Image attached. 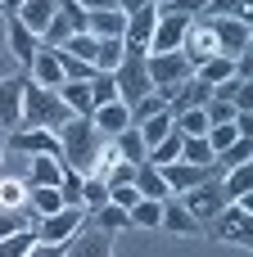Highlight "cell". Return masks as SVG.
<instances>
[{"label": "cell", "instance_id": "obj_1", "mask_svg": "<svg viewBox=\"0 0 253 257\" xmlns=\"http://www.w3.org/2000/svg\"><path fill=\"white\" fill-rule=\"evenodd\" d=\"M54 136H59V163H63L68 172L91 176L95 154H100V145H104V136L91 126V117H68V122H63Z\"/></svg>", "mask_w": 253, "mask_h": 257}, {"label": "cell", "instance_id": "obj_2", "mask_svg": "<svg viewBox=\"0 0 253 257\" xmlns=\"http://www.w3.org/2000/svg\"><path fill=\"white\" fill-rule=\"evenodd\" d=\"M68 117L72 113L59 99V90H45V86H36V81L23 77V126H32V131H59Z\"/></svg>", "mask_w": 253, "mask_h": 257}, {"label": "cell", "instance_id": "obj_3", "mask_svg": "<svg viewBox=\"0 0 253 257\" xmlns=\"http://www.w3.org/2000/svg\"><path fill=\"white\" fill-rule=\"evenodd\" d=\"M208 235L217 244H235V248H253V194L244 199H231L213 221H208Z\"/></svg>", "mask_w": 253, "mask_h": 257}, {"label": "cell", "instance_id": "obj_4", "mask_svg": "<svg viewBox=\"0 0 253 257\" xmlns=\"http://www.w3.org/2000/svg\"><path fill=\"white\" fill-rule=\"evenodd\" d=\"M113 86H118V99H122L127 108H136L145 95H154L149 72H145V54H140V50H127V54H122V63L113 68Z\"/></svg>", "mask_w": 253, "mask_h": 257}, {"label": "cell", "instance_id": "obj_5", "mask_svg": "<svg viewBox=\"0 0 253 257\" xmlns=\"http://www.w3.org/2000/svg\"><path fill=\"white\" fill-rule=\"evenodd\" d=\"M177 199H181V208H186L199 226H208V221L231 203V199L222 194V176H217V181H204V185H195V190H186V194H177Z\"/></svg>", "mask_w": 253, "mask_h": 257}, {"label": "cell", "instance_id": "obj_6", "mask_svg": "<svg viewBox=\"0 0 253 257\" xmlns=\"http://www.w3.org/2000/svg\"><path fill=\"white\" fill-rule=\"evenodd\" d=\"M145 72H149V86L154 90H172L186 77H195V68L186 63L181 50H172V54H145Z\"/></svg>", "mask_w": 253, "mask_h": 257}, {"label": "cell", "instance_id": "obj_7", "mask_svg": "<svg viewBox=\"0 0 253 257\" xmlns=\"http://www.w3.org/2000/svg\"><path fill=\"white\" fill-rule=\"evenodd\" d=\"M77 32H86V9L72 5V0H59L50 27L41 32V45H45V50H59V45H63L68 36H77Z\"/></svg>", "mask_w": 253, "mask_h": 257}, {"label": "cell", "instance_id": "obj_8", "mask_svg": "<svg viewBox=\"0 0 253 257\" xmlns=\"http://www.w3.org/2000/svg\"><path fill=\"white\" fill-rule=\"evenodd\" d=\"M81 226H86V208H59V212L36 221V239L41 244H68Z\"/></svg>", "mask_w": 253, "mask_h": 257}, {"label": "cell", "instance_id": "obj_9", "mask_svg": "<svg viewBox=\"0 0 253 257\" xmlns=\"http://www.w3.org/2000/svg\"><path fill=\"white\" fill-rule=\"evenodd\" d=\"M208 23V32H213V41H217V54L222 59H240V54H249V23H240V18H204Z\"/></svg>", "mask_w": 253, "mask_h": 257}, {"label": "cell", "instance_id": "obj_10", "mask_svg": "<svg viewBox=\"0 0 253 257\" xmlns=\"http://www.w3.org/2000/svg\"><path fill=\"white\" fill-rule=\"evenodd\" d=\"M163 172V181H167V194H186V190H195V185H204V181H217L222 172H217V163H208V167H195V163H186V158H177V163H167V167H158Z\"/></svg>", "mask_w": 253, "mask_h": 257}, {"label": "cell", "instance_id": "obj_11", "mask_svg": "<svg viewBox=\"0 0 253 257\" xmlns=\"http://www.w3.org/2000/svg\"><path fill=\"white\" fill-rule=\"evenodd\" d=\"M186 27H190L186 14H167V9H158V23H154V36H149V50H145V54H172V50H181Z\"/></svg>", "mask_w": 253, "mask_h": 257}, {"label": "cell", "instance_id": "obj_12", "mask_svg": "<svg viewBox=\"0 0 253 257\" xmlns=\"http://www.w3.org/2000/svg\"><path fill=\"white\" fill-rule=\"evenodd\" d=\"M181 54H186V63H190V68H199V63H208V59L217 54V41H213V32H208V23H204V18H190L186 41H181Z\"/></svg>", "mask_w": 253, "mask_h": 257}, {"label": "cell", "instance_id": "obj_13", "mask_svg": "<svg viewBox=\"0 0 253 257\" xmlns=\"http://www.w3.org/2000/svg\"><path fill=\"white\" fill-rule=\"evenodd\" d=\"M163 99H167V113L177 117V113H186V108H204L208 99H213V90L199 81V77H186L181 86H172V90H158Z\"/></svg>", "mask_w": 253, "mask_h": 257}, {"label": "cell", "instance_id": "obj_14", "mask_svg": "<svg viewBox=\"0 0 253 257\" xmlns=\"http://www.w3.org/2000/svg\"><path fill=\"white\" fill-rule=\"evenodd\" d=\"M23 126V72L0 77V131Z\"/></svg>", "mask_w": 253, "mask_h": 257}, {"label": "cell", "instance_id": "obj_15", "mask_svg": "<svg viewBox=\"0 0 253 257\" xmlns=\"http://www.w3.org/2000/svg\"><path fill=\"white\" fill-rule=\"evenodd\" d=\"M63 257H113V235H104V230H95L91 221L63 244Z\"/></svg>", "mask_w": 253, "mask_h": 257}, {"label": "cell", "instance_id": "obj_16", "mask_svg": "<svg viewBox=\"0 0 253 257\" xmlns=\"http://www.w3.org/2000/svg\"><path fill=\"white\" fill-rule=\"evenodd\" d=\"M154 23H158V5H140V9H131L127 14V32H122V41H127V50H149V36H154Z\"/></svg>", "mask_w": 253, "mask_h": 257}, {"label": "cell", "instance_id": "obj_17", "mask_svg": "<svg viewBox=\"0 0 253 257\" xmlns=\"http://www.w3.org/2000/svg\"><path fill=\"white\" fill-rule=\"evenodd\" d=\"M5 41H9V54L18 59V68L27 72V63L36 59L41 41H36V36H32V32H27V27H23V23L14 18V14H5Z\"/></svg>", "mask_w": 253, "mask_h": 257}, {"label": "cell", "instance_id": "obj_18", "mask_svg": "<svg viewBox=\"0 0 253 257\" xmlns=\"http://www.w3.org/2000/svg\"><path fill=\"white\" fill-rule=\"evenodd\" d=\"M27 81H36V86H45V90H59L63 86V68H59V50H36V59L27 63V72H23Z\"/></svg>", "mask_w": 253, "mask_h": 257}, {"label": "cell", "instance_id": "obj_19", "mask_svg": "<svg viewBox=\"0 0 253 257\" xmlns=\"http://www.w3.org/2000/svg\"><path fill=\"white\" fill-rule=\"evenodd\" d=\"M91 126H95L104 140H113L118 131H127V126H131V108H127L122 99H113V104H100V108L91 113Z\"/></svg>", "mask_w": 253, "mask_h": 257}, {"label": "cell", "instance_id": "obj_20", "mask_svg": "<svg viewBox=\"0 0 253 257\" xmlns=\"http://www.w3.org/2000/svg\"><path fill=\"white\" fill-rule=\"evenodd\" d=\"M86 32L95 36V41H109V36H118L122 41V32H127V14L113 5V9H95V14H86Z\"/></svg>", "mask_w": 253, "mask_h": 257}, {"label": "cell", "instance_id": "obj_21", "mask_svg": "<svg viewBox=\"0 0 253 257\" xmlns=\"http://www.w3.org/2000/svg\"><path fill=\"white\" fill-rule=\"evenodd\" d=\"M54 9H59V0H23L14 18H18V23H23V27H27V32H32L36 41H41V32L50 27V18H54Z\"/></svg>", "mask_w": 253, "mask_h": 257}, {"label": "cell", "instance_id": "obj_22", "mask_svg": "<svg viewBox=\"0 0 253 257\" xmlns=\"http://www.w3.org/2000/svg\"><path fill=\"white\" fill-rule=\"evenodd\" d=\"M158 230H167V235H195L199 230V221L181 208V199L172 194V199H163V212H158Z\"/></svg>", "mask_w": 253, "mask_h": 257}, {"label": "cell", "instance_id": "obj_23", "mask_svg": "<svg viewBox=\"0 0 253 257\" xmlns=\"http://www.w3.org/2000/svg\"><path fill=\"white\" fill-rule=\"evenodd\" d=\"M59 176H63V163H59V158H45V154H36V158H27L23 185H59Z\"/></svg>", "mask_w": 253, "mask_h": 257}, {"label": "cell", "instance_id": "obj_24", "mask_svg": "<svg viewBox=\"0 0 253 257\" xmlns=\"http://www.w3.org/2000/svg\"><path fill=\"white\" fill-rule=\"evenodd\" d=\"M131 185L140 190V199H172V194H167V181H163V172H158L154 163H140L136 176H131Z\"/></svg>", "mask_w": 253, "mask_h": 257}, {"label": "cell", "instance_id": "obj_25", "mask_svg": "<svg viewBox=\"0 0 253 257\" xmlns=\"http://www.w3.org/2000/svg\"><path fill=\"white\" fill-rule=\"evenodd\" d=\"M222 194H226V199L253 194V163H240V167H226V172H222Z\"/></svg>", "mask_w": 253, "mask_h": 257}, {"label": "cell", "instance_id": "obj_26", "mask_svg": "<svg viewBox=\"0 0 253 257\" xmlns=\"http://www.w3.org/2000/svg\"><path fill=\"white\" fill-rule=\"evenodd\" d=\"M59 99L68 104V113H72V117H91V108H95V104H91V86H86V81H63V86H59Z\"/></svg>", "mask_w": 253, "mask_h": 257}, {"label": "cell", "instance_id": "obj_27", "mask_svg": "<svg viewBox=\"0 0 253 257\" xmlns=\"http://www.w3.org/2000/svg\"><path fill=\"white\" fill-rule=\"evenodd\" d=\"M86 221H91L95 230H104V235H118V230L131 226V221H127V208H118V203H104V208L86 212Z\"/></svg>", "mask_w": 253, "mask_h": 257}, {"label": "cell", "instance_id": "obj_28", "mask_svg": "<svg viewBox=\"0 0 253 257\" xmlns=\"http://www.w3.org/2000/svg\"><path fill=\"white\" fill-rule=\"evenodd\" d=\"M122 54H127V41H118V36L95 41V59H91V68H95V72H113V68L122 63Z\"/></svg>", "mask_w": 253, "mask_h": 257}, {"label": "cell", "instance_id": "obj_29", "mask_svg": "<svg viewBox=\"0 0 253 257\" xmlns=\"http://www.w3.org/2000/svg\"><path fill=\"white\" fill-rule=\"evenodd\" d=\"M113 149H118V158H122V163H131V167H140V163H145V140H140V131H136V126L118 131V136H113Z\"/></svg>", "mask_w": 253, "mask_h": 257}, {"label": "cell", "instance_id": "obj_30", "mask_svg": "<svg viewBox=\"0 0 253 257\" xmlns=\"http://www.w3.org/2000/svg\"><path fill=\"white\" fill-rule=\"evenodd\" d=\"M199 18H240V23H253V0H208V9Z\"/></svg>", "mask_w": 253, "mask_h": 257}, {"label": "cell", "instance_id": "obj_31", "mask_svg": "<svg viewBox=\"0 0 253 257\" xmlns=\"http://www.w3.org/2000/svg\"><path fill=\"white\" fill-rule=\"evenodd\" d=\"M181 140H186V136L172 126V131H167V136H163V140H158V145L145 154V163H154V167H167V163H177V158H181Z\"/></svg>", "mask_w": 253, "mask_h": 257}, {"label": "cell", "instance_id": "obj_32", "mask_svg": "<svg viewBox=\"0 0 253 257\" xmlns=\"http://www.w3.org/2000/svg\"><path fill=\"white\" fill-rule=\"evenodd\" d=\"M158 212H163V199H140L127 208V221L136 230H158Z\"/></svg>", "mask_w": 253, "mask_h": 257}, {"label": "cell", "instance_id": "obj_33", "mask_svg": "<svg viewBox=\"0 0 253 257\" xmlns=\"http://www.w3.org/2000/svg\"><path fill=\"white\" fill-rule=\"evenodd\" d=\"M36 244H41L36 239V226H23V230H14V235L0 239V257H27Z\"/></svg>", "mask_w": 253, "mask_h": 257}, {"label": "cell", "instance_id": "obj_34", "mask_svg": "<svg viewBox=\"0 0 253 257\" xmlns=\"http://www.w3.org/2000/svg\"><path fill=\"white\" fill-rule=\"evenodd\" d=\"M131 126L140 131V140H145V154H149V149H154V145H158V140L172 131V113H154V117H145V122H131Z\"/></svg>", "mask_w": 253, "mask_h": 257}, {"label": "cell", "instance_id": "obj_35", "mask_svg": "<svg viewBox=\"0 0 253 257\" xmlns=\"http://www.w3.org/2000/svg\"><path fill=\"white\" fill-rule=\"evenodd\" d=\"M213 163H217V172H226V167H240V163H253V136H240L235 145H226V149H222Z\"/></svg>", "mask_w": 253, "mask_h": 257}, {"label": "cell", "instance_id": "obj_36", "mask_svg": "<svg viewBox=\"0 0 253 257\" xmlns=\"http://www.w3.org/2000/svg\"><path fill=\"white\" fill-rule=\"evenodd\" d=\"M86 86H91V104H95V108H100V104H113V99H118L113 72H95V77H91ZM95 108H91V113H95Z\"/></svg>", "mask_w": 253, "mask_h": 257}, {"label": "cell", "instance_id": "obj_37", "mask_svg": "<svg viewBox=\"0 0 253 257\" xmlns=\"http://www.w3.org/2000/svg\"><path fill=\"white\" fill-rule=\"evenodd\" d=\"M172 126H177L181 136H208V113H204V108H186V113L172 117Z\"/></svg>", "mask_w": 253, "mask_h": 257}, {"label": "cell", "instance_id": "obj_38", "mask_svg": "<svg viewBox=\"0 0 253 257\" xmlns=\"http://www.w3.org/2000/svg\"><path fill=\"white\" fill-rule=\"evenodd\" d=\"M104 203H109V185H104L100 176H81V208L95 212V208H104Z\"/></svg>", "mask_w": 253, "mask_h": 257}, {"label": "cell", "instance_id": "obj_39", "mask_svg": "<svg viewBox=\"0 0 253 257\" xmlns=\"http://www.w3.org/2000/svg\"><path fill=\"white\" fill-rule=\"evenodd\" d=\"M59 50H63L68 59H81V63H91V59H95V36H91V32H77V36H68Z\"/></svg>", "mask_w": 253, "mask_h": 257}, {"label": "cell", "instance_id": "obj_40", "mask_svg": "<svg viewBox=\"0 0 253 257\" xmlns=\"http://www.w3.org/2000/svg\"><path fill=\"white\" fill-rule=\"evenodd\" d=\"M181 158L195 163V167H208V163H213V149H208L204 136H186V140H181Z\"/></svg>", "mask_w": 253, "mask_h": 257}, {"label": "cell", "instance_id": "obj_41", "mask_svg": "<svg viewBox=\"0 0 253 257\" xmlns=\"http://www.w3.org/2000/svg\"><path fill=\"white\" fill-rule=\"evenodd\" d=\"M59 199H63V208H81V172H68L63 167V176H59Z\"/></svg>", "mask_w": 253, "mask_h": 257}, {"label": "cell", "instance_id": "obj_42", "mask_svg": "<svg viewBox=\"0 0 253 257\" xmlns=\"http://www.w3.org/2000/svg\"><path fill=\"white\" fill-rule=\"evenodd\" d=\"M27 203V185L18 176H0V208H23Z\"/></svg>", "mask_w": 253, "mask_h": 257}, {"label": "cell", "instance_id": "obj_43", "mask_svg": "<svg viewBox=\"0 0 253 257\" xmlns=\"http://www.w3.org/2000/svg\"><path fill=\"white\" fill-rule=\"evenodd\" d=\"M23 226H36V217L27 208H0V239L14 235V230H23Z\"/></svg>", "mask_w": 253, "mask_h": 257}, {"label": "cell", "instance_id": "obj_44", "mask_svg": "<svg viewBox=\"0 0 253 257\" xmlns=\"http://www.w3.org/2000/svg\"><path fill=\"white\" fill-rule=\"evenodd\" d=\"M154 113H167V99L154 90V95H145L136 108H131V122H145V117H154Z\"/></svg>", "mask_w": 253, "mask_h": 257}, {"label": "cell", "instance_id": "obj_45", "mask_svg": "<svg viewBox=\"0 0 253 257\" xmlns=\"http://www.w3.org/2000/svg\"><path fill=\"white\" fill-rule=\"evenodd\" d=\"M204 113H208V126H213V122H235V113H240V108H235V104H226V99H208V104H204Z\"/></svg>", "mask_w": 253, "mask_h": 257}, {"label": "cell", "instance_id": "obj_46", "mask_svg": "<svg viewBox=\"0 0 253 257\" xmlns=\"http://www.w3.org/2000/svg\"><path fill=\"white\" fill-rule=\"evenodd\" d=\"M109 203H118V208H131V203H140V190L127 181V185H109Z\"/></svg>", "mask_w": 253, "mask_h": 257}, {"label": "cell", "instance_id": "obj_47", "mask_svg": "<svg viewBox=\"0 0 253 257\" xmlns=\"http://www.w3.org/2000/svg\"><path fill=\"white\" fill-rule=\"evenodd\" d=\"M240 86H244V77H226V81H217V86H208V90H213V99H226V104H235Z\"/></svg>", "mask_w": 253, "mask_h": 257}, {"label": "cell", "instance_id": "obj_48", "mask_svg": "<svg viewBox=\"0 0 253 257\" xmlns=\"http://www.w3.org/2000/svg\"><path fill=\"white\" fill-rule=\"evenodd\" d=\"M235 108H240V113H253V81H244V86H240V95H235Z\"/></svg>", "mask_w": 253, "mask_h": 257}, {"label": "cell", "instance_id": "obj_49", "mask_svg": "<svg viewBox=\"0 0 253 257\" xmlns=\"http://www.w3.org/2000/svg\"><path fill=\"white\" fill-rule=\"evenodd\" d=\"M27 257H63V244H36Z\"/></svg>", "mask_w": 253, "mask_h": 257}, {"label": "cell", "instance_id": "obj_50", "mask_svg": "<svg viewBox=\"0 0 253 257\" xmlns=\"http://www.w3.org/2000/svg\"><path fill=\"white\" fill-rule=\"evenodd\" d=\"M72 5H81V9H86V14H95V9H113V5H118V0H72Z\"/></svg>", "mask_w": 253, "mask_h": 257}, {"label": "cell", "instance_id": "obj_51", "mask_svg": "<svg viewBox=\"0 0 253 257\" xmlns=\"http://www.w3.org/2000/svg\"><path fill=\"white\" fill-rule=\"evenodd\" d=\"M18 5L23 0H0V14H18Z\"/></svg>", "mask_w": 253, "mask_h": 257}, {"label": "cell", "instance_id": "obj_52", "mask_svg": "<svg viewBox=\"0 0 253 257\" xmlns=\"http://www.w3.org/2000/svg\"><path fill=\"white\" fill-rule=\"evenodd\" d=\"M158 5H163V0H158Z\"/></svg>", "mask_w": 253, "mask_h": 257}, {"label": "cell", "instance_id": "obj_53", "mask_svg": "<svg viewBox=\"0 0 253 257\" xmlns=\"http://www.w3.org/2000/svg\"><path fill=\"white\" fill-rule=\"evenodd\" d=\"M154 5H158V0H154Z\"/></svg>", "mask_w": 253, "mask_h": 257}]
</instances>
